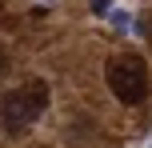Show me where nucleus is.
I'll use <instances>...</instances> for the list:
<instances>
[{"label": "nucleus", "instance_id": "nucleus-1", "mask_svg": "<svg viewBox=\"0 0 152 148\" xmlns=\"http://www.w3.org/2000/svg\"><path fill=\"white\" fill-rule=\"evenodd\" d=\"M44 108H48V84L44 80H28V84L0 96V124L8 132H24V128H32L40 120Z\"/></svg>", "mask_w": 152, "mask_h": 148}, {"label": "nucleus", "instance_id": "nucleus-2", "mask_svg": "<svg viewBox=\"0 0 152 148\" xmlns=\"http://www.w3.org/2000/svg\"><path fill=\"white\" fill-rule=\"evenodd\" d=\"M108 88L124 104H140L148 96V68L140 56H116L108 60Z\"/></svg>", "mask_w": 152, "mask_h": 148}, {"label": "nucleus", "instance_id": "nucleus-3", "mask_svg": "<svg viewBox=\"0 0 152 148\" xmlns=\"http://www.w3.org/2000/svg\"><path fill=\"white\" fill-rule=\"evenodd\" d=\"M108 20H112V28H120V32H128V28H132L128 12H108Z\"/></svg>", "mask_w": 152, "mask_h": 148}, {"label": "nucleus", "instance_id": "nucleus-4", "mask_svg": "<svg viewBox=\"0 0 152 148\" xmlns=\"http://www.w3.org/2000/svg\"><path fill=\"white\" fill-rule=\"evenodd\" d=\"M88 4H92V12H96V16H104V12H108V0H88Z\"/></svg>", "mask_w": 152, "mask_h": 148}, {"label": "nucleus", "instance_id": "nucleus-5", "mask_svg": "<svg viewBox=\"0 0 152 148\" xmlns=\"http://www.w3.org/2000/svg\"><path fill=\"white\" fill-rule=\"evenodd\" d=\"M0 72H4V48H0Z\"/></svg>", "mask_w": 152, "mask_h": 148}, {"label": "nucleus", "instance_id": "nucleus-6", "mask_svg": "<svg viewBox=\"0 0 152 148\" xmlns=\"http://www.w3.org/2000/svg\"><path fill=\"white\" fill-rule=\"evenodd\" d=\"M148 36H152V20H148Z\"/></svg>", "mask_w": 152, "mask_h": 148}]
</instances>
